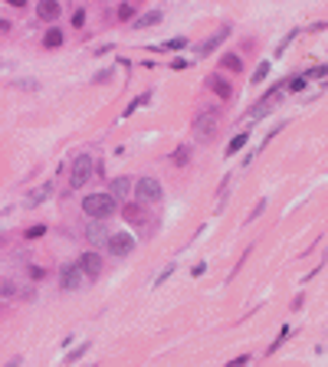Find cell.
Returning <instances> with one entry per match:
<instances>
[{
  "label": "cell",
  "mask_w": 328,
  "mask_h": 367,
  "mask_svg": "<svg viewBox=\"0 0 328 367\" xmlns=\"http://www.w3.org/2000/svg\"><path fill=\"white\" fill-rule=\"evenodd\" d=\"M82 213H86L89 220H108V217H115L118 213V203L108 197V193H89L86 200H82Z\"/></svg>",
  "instance_id": "6da1fadb"
},
{
  "label": "cell",
  "mask_w": 328,
  "mask_h": 367,
  "mask_svg": "<svg viewBox=\"0 0 328 367\" xmlns=\"http://www.w3.org/2000/svg\"><path fill=\"white\" fill-rule=\"evenodd\" d=\"M217 128H220V112L217 108H204V115H197L194 118V138L197 141H213V135H217Z\"/></svg>",
  "instance_id": "7a4b0ae2"
},
{
  "label": "cell",
  "mask_w": 328,
  "mask_h": 367,
  "mask_svg": "<svg viewBox=\"0 0 328 367\" xmlns=\"http://www.w3.org/2000/svg\"><path fill=\"white\" fill-rule=\"evenodd\" d=\"M95 174V161L92 157H76L72 161V168H69V187H72V190H79V187H86V181L89 177Z\"/></svg>",
  "instance_id": "3957f363"
},
{
  "label": "cell",
  "mask_w": 328,
  "mask_h": 367,
  "mask_svg": "<svg viewBox=\"0 0 328 367\" xmlns=\"http://www.w3.org/2000/svg\"><path fill=\"white\" fill-rule=\"evenodd\" d=\"M131 190H135V197L141 200V203H158V200H161V184L155 181V177H141V181H135V187H131Z\"/></svg>",
  "instance_id": "277c9868"
},
{
  "label": "cell",
  "mask_w": 328,
  "mask_h": 367,
  "mask_svg": "<svg viewBox=\"0 0 328 367\" xmlns=\"http://www.w3.org/2000/svg\"><path fill=\"white\" fill-rule=\"evenodd\" d=\"M79 282H82L79 266H76V262H66V266L59 269V289H62V292H76Z\"/></svg>",
  "instance_id": "5b68a950"
},
{
  "label": "cell",
  "mask_w": 328,
  "mask_h": 367,
  "mask_svg": "<svg viewBox=\"0 0 328 367\" xmlns=\"http://www.w3.org/2000/svg\"><path fill=\"white\" fill-rule=\"evenodd\" d=\"M105 246H108L112 256H128L131 249H135V236H131V233H115V236L105 239Z\"/></svg>",
  "instance_id": "8992f818"
},
{
  "label": "cell",
  "mask_w": 328,
  "mask_h": 367,
  "mask_svg": "<svg viewBox=\"0 0 328 367\" xmlns=\"http://www.w3.org/2000/svg\"><path fill=\"white\" fill-rule=\"evenodd\" d=\"M76 266H79L82 275H89V279H99V272H102V256H99V253H82L79 259H76Z\"/></svg>",
  "instance_id": "52a82bcc"
},
{
  "label": "cell",
  "mask_w": 328,
  "mask_h": 367,
  "mask_svg": "<svg viewBox=\"0 0 328 367\" xmlns=\"http://www.w3.org/2000/svg\"><path fill=\"white\" fill-rule=\"evenodd\" d=\"M207 89H210L217 99H223V102H230L233 99V86H230L227 79H223L220 72H213V75H207Z\"/></svg>",
  "instance_id": "ba28073f"
},
{
  "label": "cell",
  "mask_w": 328,
  "mask_h": 367,
  "mask_svg": "<svg viewBox=\"0 0 328 367\" xmlns=\"http://www.w3.org/2000/svg\"><path fill=\"white\" fill-rule=\"evenodd\" d=\"M227 36H230V26H223V30H217V33H213L210 39H204V43L197 46V56H210V53L217 50V46H220V43H223Z\"/></svg>",
  "instance_id": "9c48e42d"
},
{
  "label": "cell",
  "mask_w": 328,
  "mask_h": 367,
  "mask_svg": "<svg viewBox=\"0 0 328 367\" xmlns=\"http://www.w3.org/2000/svg\"><path fill=\"white\" fill-rule=\"evenodd\" d=\"M131 187H135V181H131V177H115V181H112V190H108V197H112V200L118 203V200H125V197L131 193Z\"/></svg>",
  "instance_id": "30bf717a"
},
{
  "label": "cell",
  "mask_w": 328,
  "mask_h": 367,
  "mask_svg": "<svg viewBox=\"0 0 328 367\" xmlns=\"http://www.w3.org/2000/svg\"><path fill=\"white\" fill-rule=\"evenodd\" d=\"M37 13H40V20H56L59 17V4H56V0H46V4L37 7Z\"/></svg>",
  "instance_id": "8fae6325"
},
{
  "label": "cell",
  "mask_w": 328,
  "mask_h": 367,
  "mask_svg": "<svg viewBox=\"0 0 328 367\" xmlns=\"http://www.w3.org/2000/svg\"><path fill=\"white\" fill-rule=\"evenodd\" d=\"M246 141H249V135H246V131H240V135H236L233 141L227 144V157H230V154H236V151H243V148H246Z\"/></svg>",
  "instance_id": "7c38bea8"
},
{
  "label": "cell",
  "mask_w": 328,
  "mask_h": 367,
  "mask_svg": "<svg viewBox=\"0 0 328 367\" xmlns=\"http://www.w3.org/2000/svg\"><path fill=\"white\" fill-rule=\"evenodd\" d=\"M171 161L177 164V168H184V164L191 161V144H180V148H177V151L171 154Z\"/></svg>",
  "instance_id": "4fadbf2b"
},
{
  "label": "cell",
  "mask_w": 328,
  "mask_h": 367,
  "mask_svg": "<svg viewBox=\"0 0 328 367\" xmlns=\"http://www.w3.org/2000/svg\"><path fill=\"white\" fill-rule=\"evenodd\" d=\"M155 23H161V10H151V13H144V17L135 20L138 30H141V26H155Z\"/></svg>",
  "instance_id": "5bb4252c"
},
{
  "label": "cell",
  "mask_w": 328,
  "mask_h": 367,
  "mask_svg": "<svg viewBox=\"0 0 328 367\" xmlns=\"http://www.w3.org/2000/svg\"><path fill=\"white\" fill-rule=\"evenodd\" d=\"M148 102H151V92H141L138 99H131V102H128V108H125V115H135L138 108H141V105H148Z\"/></svg>",
  "instance_id": "9a60e30c"
},
{
  "label": "cell",
  "mask_w": 328,
  "mask_h": 367,
  "mask_svg": "<svg viewBox=\"0 0 328 367\" xmlns=\"http://www.w3.org/2000/svg\"><path fill=\"white\" fill-rule=\"evenodd\" d=\"M220 66H223V69H230V72H240V69H243V62H240V56H233V53H227V56L220 59Z\"/></svg>",
  "instance_id": "2e32d148"
},
{
  "label": "cell",
  "mask_w": 328,
  "mask_h": 367,
  "mask_svg": "<svg viewBox=\"0 0 328 367\" xmlns=\"http://www.w3.org/2000/svg\"><path fill=\"white\" fill-rule=\"evenodd\" d=\"M43 46H50V50H56V46H62V30H50L43 36Z\"/></svg>",
  "instance_id": "e0dca14e"
},
{
  "label": "cell",
  "mask_w": 328,
  "mask_h": 367,
  "mask_svg": "<svg viewBox=\"0 0 328 367\" xmlns=\"http://www.w3.org/2000/svg\"><path fill=\"white\" fill-rule=\"evenodd\" d=\"M50 193H53V187H50V184H46V187H40V190H37V193H30V200H26V203H30V207H37V203H40V200H46V197H50Z\"/></svg>",
  "instance_id": "ac0fdd59"
},
{
  "label": "cell",
  "mask_w": 328,
  "mask_h": 367,
  "mask_svg": "<svg viewBox=\"0 0 328 367\" xmlns=\"http://www.w3.org/2000/svg\"><path fill=\"white\" fill-rule=\"evenodd\" d=\"M40 236H46V226L43 223H37V226H30V230L23 233V239H40Z\"/></svg>",
  "instance_id": "d6986e66"
},
{
  "label": "cell",
  "mask_w": 328,
  "mask_h": 367,
  "mask_svg": "<svg viewBox=\"0 0 328 367\" xmlns=\"http://www.w3.org/2000/svg\"><path fill=\"white\" fill-rule=\"evenodd\" d=\"M269 75V62H260V66H256V72H253V82H263Z\"/></svg>",
  "instance_id": "ffe728a7"
},
{
  "label": "cell",
  "mask_w": 328,
  "mask_h": 367,
  "mask_svg": "<svg viewBox=\"0 0 328 367\" xmlns=\"http://www.w3.org/2000/svg\"><path fill=\"white\" fill-rule=\"evenodd\" d=\"M89 239H92V243H99V239H108V236H105V230H102V226H89Z\"/></svg>",
  "instance_id": "44dd1931"
},
{
  "label": "cell",
  "mask_w": 328,
  "mask_h": 367,
  "mask_svg": "<svg viewBox=\"0 0 328 367\" xmlns=\"http://www.w3.org/2000/svg\"><path fill=\"white\" fill-rule=\"evenodd\" d=\"M131 17H135V7H131V4H122V7H118V20H131Z\"/></svg>",
  "instance_id": "7402d4cb"
},
{
  "label": "cell",
  "mask_w": 328,
  "mask_h": 367,
  "mask_svg": "<svg viewBox=\"0 0 328 367\" xmlns=\"http://www.w3.org/2000/svg\"><path fill=\"white\" fill-rule=\"evenodd\" d=\"M305 82H309L305 75H296V79L289 82V92H302V89H305Z\"/></svg>",
  "instance_id": "603a6c76"
},
{
  "label": "cell",
  "mask_w": 328,
  "mask_h": 367,
  "mask_svg": "<svg viewBox=\"0 0 328 367\" xmlns=\"http://www.w3.org/2000/svg\"><path fill=\"white\" fill-rule=\"evenodd\" d=\"M285 335H289V328H285V324H282V331H279V335H276V341L269 344V354H273V351H279V344L285 341Z\"/></svg>",
  "instance_id": "cb8c5ba5"
},
{
  "label": "cell",
  "mask_w": 328,
  "mask_h": 367,
  "mask_svg": "<svg viewBox=\"0 0 328 367\" xmlns=\"http://www.w3.org/2000/svg\"><path fill=\"white\" fill-rule=\"evenodd\" d=\"M125 217H128L131 223H138V220H141V207H125Z\"/></svg>",
  "instance_id": "d4e9b609"
},
{
  "label": "cell",
  "mask_w": 328,
  "mask_h": 367,
  "mask_svg": "<svg viewBox=\"0 0 328 367\" xmlns=\"http://www.w3.org/2000/svg\"><path fill=\"white\" fill-rule=\"evenodd\" d=\"M89 348H92V344H89V341H86V344H79V348H76V351H72V354H69V364H72V361H79V357H82V354H86V351H89Z\"/></svg>",
  "instance_id": "484cf974"
},
{
  "label": "cell",
  "mask_w": 328,
  "mask_h": 367,
  "mask_svg": "<svg viewBox=\"0 0 328 367\" xmlns=\"http://www.w3.org/2000/svg\"><path fill=\"white\" fill-rule=\"evenodd\" d=\"M184 43H187V39H184V36H177V39H167V43L161 46V50H180Z\"/></svg>",
  "instance_id": "4316f807"
},
{
  "label": "cell",
  "mask_w": 328,
  "mask_h": 367,
  "mask_svg": "<svg viewBox=\"0 0 328 367\" xmlns=\"http://www.w3.org/2000/svg\"><path fill=\"white\" fill-rule=\"evenodd\" d=\"M246 364H249V354H240V357H233L227 367H246Z\"/></svg>",
  "instance_id": "83f0119b"
},
{
  "label": "cell",
  "mask_w": 328,
  "mask_h": 367,
  "mask_svg": "<svg viewBox=\"0 0 328 367\" xmlns=\"http://www.w3.org/2000/svg\"><path fill=\"white\" fill-rule=\"evenodd\" d=\"M82 23H86V10H76L72 13V26H82Z\"/></svg>",
  "instance_id": "f1b7e54d"
},
{
  "label": "cell",
  "mask_w": 328,
  "mask_h": 367,
  "mask_svg": "<svg viewBox=\"0 0 328 367\" xmlns=\"http://www.w3.org/2000/svg\"><path fill=\"white\" fill-rule=\"evenodd\" d=\"M263 210H266V200H260V203H256V207H253V213H249V220H256V217H260V213H263Z\"/></svg>",
  "instance_id": "f546056e"
},
{
  "label": "cell",
  "mask_w": 328,
  "mask_h": 367,
  "mask_svg": "<svg viewBox=\"0 0 328 367\" xmlns=\"http://www.w3.org/2000/svg\"><path fill=\"white\" fill-rule=\"evenodd\" d=\"M171 272H174V266H164V272L158 275V282H155V286H161V282H164V279H167V275H171Z\"/></svg>",
  "instance_id": "4dcf8cb0"
}]
</instances>
